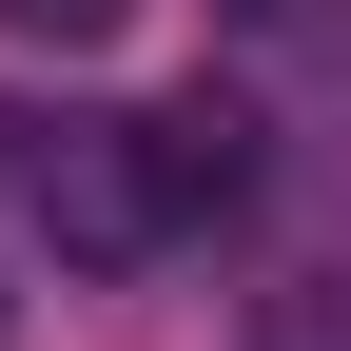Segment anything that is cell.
<instances>
[{
	"label": "cell",
	"instance_id": "obj_1",
	"mask_svg": "<svg viewBox=\"0 0 351 351\" xmlns=\"http://www.w3.org/2000/svg\"><path fill=\"white\" fill-rule=\"evenodd\" d=\"M254 195V117L234 98H176V117H59V137H20V215L59 274H156L176 234H215V215Z\"/></svg>",
	"mask_w": 351,
	"mask_h": 351
},
{
	"label": "cell",
	"instance_id": "obj_2",
	"mask_svg": "<svg viewBox=\"0 0 351 351\" xmlns=\"http://www.w3.org/2000/svg\"><path fill=\"white\" fill-rule=\"evenodd\" d=\"M234 351H351V254H313V274H274L234 313Z\"/></svg>",
	"mask_w": 351,
	"mask_h": 351
},
{
	"label": "cell",
	"instance_id": "obj_3",
	"mask_svg": "<svg viewBox=\"0 0 351 351\" xmlns=\"http://www.w3.org/2000/svg\"><path fill=\"white\" fill-rule=\"evenodd\" d=\"M117 20H137V0H0V39H39V59H98Z\"/></svg>",
	"mask_w": 351,
	"mask_h": 351
}]
</instances>
